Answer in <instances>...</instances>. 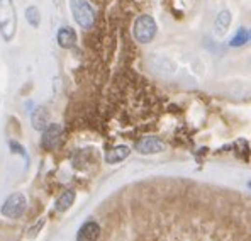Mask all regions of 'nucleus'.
<instances>
[{
  "instance_id": "nucleus-16",
  "label": "nucleus",
  "mask_w": 251,
  "mask_h": 241,
  "mask_svg": "<svg viewBox=\"0 0 251 241\" xmlns=\"http://www.w3.org/2000/svg\"><path fill=\"white\" fill-rule=\"evenodd\" d=\"M248 187H250V188H251V182H250V184H248Z\"/></svg>"
},
{
  "instance_id": "nucleus-10",
  "label": "nucleus",
  "mask_w": 251,
  "mask_h": 241,
  "mask_svg": "<svg viewBox=\"0 0 251 241\" xmlns=\"http://www.w3.org/2000/svg\"><path fill=\"white\" fill-rule=\"evenodd\" d=\"M32 128L38 129V131H44V129L50 126V114L44 107H38V109L32 112Z\"/></svg>"
},
{
  "instance_id": "nucleus-7",
  "label": "nucleus",
  "mask_w": 251,
  "mask_h": 241,
  "mask_svg": "<svg viewBox=\"0 0 251 241\" xmlns=\"http://www.w3.org/2000/svg\"><path fill=\"white\" fill-rule=\"evenodd\" d=\"M99 236H100V226L95 221H88L78 229L76 241H97Z\"/></svg>"
},
{
  "instance_id": "nucleus-5",
  "label": "nucleus",
  "mask_w": 251,
  "mask_h": 241,
  "mask_svg": "<svg viewBox=\"0 0 251 241\" xmlns=\"http://www.w3.org/2000/svg\"><path fill=\"white\" fill-rule=\"evenodd\" d=\"M63 138V128L60 124H50L46 129L43 131V139H41V146L48 151H53L60 146Z\"/></svg>"
},
{
  "instance_id": "nucleus-4",
  "label": "nucleus",
  "mask_w": 251,
  "mask_h": 241,
  "mask_svg": "<svg viewBox=\"0 0 251 241\" xmlns=\"http://www.w3.org/2000/svg\"><path fill=\"white\" fill-rule=\"evenodd\" d=\"M25 207H27V201H25V197L21 192H17V194H12L3 202L2 214L5 217H9V219H17V217H21L24 214Z\"/></svg>"
},
{
  "instance_id": "nucleus-11",
  "label": "nucleus",
  "mask_w": 251,
  "mask_h": 241,
  "mask_svg": "<svg viewBox=\"0 0 251 241\" xmlns=\"http://www.w3.org/2000/svg\"><path fill=\"white\" fill-rule=\"evenodd\" d=\"M129 153H131V150H129L127 146H124V144H121V146H116L112 148V150H109L105 153V161L110 163V165H114V163H119L126 160V158L129 157Z\"/></svg>"
},
{
  "instance_id": "nucleus-1",
  "label": "nucleus",
  "mask_w": 251,
  "mask_h": 241,
  "mask_svg": "<svg viewBox=\"0 0 251 241\" xmlns=\"http://www.w3.org/2000/svg\"><path fill=\"white\" fill-rule=\"evenodd\" d=\"M17 29L16 7L12 0H0V34L5 41H12Z\"/></svg>"
},
{
  "instance_id": "nucleus-13",
  "label": "nucleus",
  "mask_w": 251,
  "mask_h": 241,
  "mask_svg": "<svg viewBox=\"0 0 251 241\" xmlns=\"http://www.w3.org/2000/svg\"><path fill=\"white\" fill-rule=\"evenodd\" d=\"M250 41V32L246 31V27H239L238 32L232 36V39L229 41V46L231 48H241L245 46L246 43Z\"/></svg>"
},
{
  "instance_id": "nucleus-3",
  "label": "nucleus",
  "mask_w": 251,
  "mask_h": 241,
  "mask_svg": "<svg viewBox=\"0 0 251 241\" xmlns=\"http://www.w3.org/2000/svg\"><path fill=\"white\" fill-rule=\"evenodd\" d=\"M73 19L82 29H90L95 22V12L87 0H70Z\"/></svg>"
},
{
  "instance_id": "nucleus-14",
  "label": "nucleus",
  "mask_w": 251,
  "mask_h": 241,
  "mask_svg": "<svg viewBox=\"0 0 251 241\" xmlns=\"http://www.w3.org/2000/svg\"><path fill=\"white\" fill-rule=\"evenodd\" d=\"M25 19H27V22L32 27H39V24H41V14H39L38 7H29L25 10Z\"/></svg>"
},
{
  "instance_id": "nucleus-2",
  "label": "nucleus",
  "mask_w": 251,
  "mask_h": 241,
  "mask_svg": "<svg viewBox=\"0 0 251 241\" xmlns=\"http://www.w3.org/2000/svg\"><path fill=\"white\" fill-rule=\"evenodd\" d=\"M156 31H158L156 21L151 16H148V14L139 16L138 19L134 21V26H132V36L141 44L151 43V41L154 39V36H156Z\"/></svg>"
},
{
  "instance_id": "nucleus-6",
  "label": "nucleus",
  "mask_w": 251,
  "mask_h": 241,
  "mask_svg": "<svg viewBox=\"0 0 251 241\" xmlns=\"http://www.w3.org/2000/svg\"><path fill=\"white\" fill-rule=\"evenodd\" d=\"M136 150L141 155H154L165 150V143L156 136H145L136 143Z\"/></svg>"
},
{
  "instance_id": "nucleus-9",
  "label": "nucleus",
  "mask_w": 251,
  "mask_h": 241,
  "mask_svg": "<svg viewBox=\"0 0 251 241\" xmlns=\"http://www.w3.org/2000/svg\"><path fill=\"white\" fill-rule=\"evenodd\" d=\"M56 39H58V44H60L63 50H70V48H73L76 44L75 29L68 27V26L60 27V31H58V34H56Z\"/></svg>"
},
{
  "instance_id": "nucleus-15",
  "label": "nucleus",
  "mask_w": 251,
  "mask_h": 241,
  "mask_svg": "<svg viewBox=\"0 0 251 241\" xmlns=\"http://www.w3.org/2000/svg\"><path fill=\"white\" fill-rule=\"evenodd\" d=\"M10 148H12V150H16V153L24 155V148H22L21 144H17L16 141H12V143H10Z\"/></svg>"
},
{
  "instance_id": "nucleus-8",
  "label": "nucleus",
  "mask_w": 251,
  "mask_h": 241,
  "mask_svg": "<svg viewBox=\"0 0 251 241\" xmlns=\"http://www.w3.org/2000/svg\"><path fill=\"white\" fill-rule=\"evenodd\" d=\"M231 21H232V16H231L229 10L227 9L221 10V12L217 14L216 21H214V34L219 36V38H223V36L229 31Z\"/></svg>"
},
{
  "instance_id": "nucleus-12",
  "label": "nucleus",
  "mask_w": 251,
  "mask_h": 241,
  "mask_svg": "<svg viewBox=\"0 0 251 241\" xmlns=\"http://www.w3.org/2000/svg\"><path fill=\"white\" fill-rule=\"evenodd\" d=\"M73 201H75V190H65L56 201V211L58 213L68 211L70 206L73 204Z\"/></svg>"
},
{
  "instance_id": "nucleus-17",
  "label": "nucleus",
  "mask_w": 251,
  "mask_h": 241,
  "mask_svg": "<svg viewBox=\"0 0 251 241\" xmlns=\"http://www.w3.org/2000/svg\"><path fill=\"white\" fill-rule=\"evenodd\" d=\"M250 39H251V31H250Z\"/></svg>"
}]
</instances>
